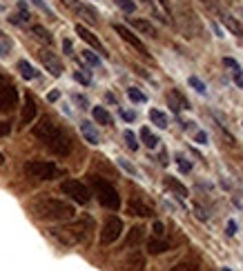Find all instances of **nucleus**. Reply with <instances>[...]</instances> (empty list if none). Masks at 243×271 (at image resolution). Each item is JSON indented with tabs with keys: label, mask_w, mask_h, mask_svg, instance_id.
Listing matches in <instances>:
<instances>
[{
	"label": "nucleus",
	"mask_w": 243,
	"mask_h": 271,
	"mask_svg": "<svg viewBox=\"0 0 243 271\" xmlns=\"http://www.w3.org/2000/svg\"><path fill=\"white\" fill-rule=\"evenodd\" d=\"M34 136H36L51 154L60 155V158L72 154V140H69V136L58 124L51 122L49 118H41L38 124H34Z\"/></svg>",
	"instance_id": "f257e3e1"
},
{
	"label": "nucleus",
	"mask_w": 243,
	"mask_h": 271,
	"mask_svg": "<svg viewBox=\"0 0 243 271\" xmlns=\"http://www.w3.org/2000/svg\"><path fill=\"white\" fill-rule=\"evenodd\" d=\"M92 231H94V220L90 216H83L74 222H67V225L51 227L49 233H51V238H56L65 247H76V244L87 242Z\"/></svg>",
	"instance_id": "f03ea898"
},
{
	"label": "nucleus",
	"mask_w": 243,
	"mask_h": 271,
	"mask_svg": "<svg viewBox=\"0 0 243 271\" xmlns=\"http://www.w3.org/2000/svg\"><path fill=\"white\" fill-rule=\"evenodd\" d=\"M32 211L38 220H69L74 218V204L56 198H41L32 204Z\"/></svg>",
	"instance_id": "7ed1b4c3"
},
{
	"label": "nucleus",
	"mask_w": 243,
	"mask_h": 271,
	"mask_svg": "<svg viewBox=\"0 0 243 271\" xmlns=\"http://www.w3.org/2000/svg\"><path fill=\"white\" fill-rule=\"evenodd\" d=\"M90 182H92V189H94L98 202L103 204L105 209L116 211V209L121 207V195H118V191L114 185H109V182L100 176H90Z\"/></svg>",
	"instance_id": "20e7f679"
},
{
	"label": "nucleus",
	"mask_w": 243,
	"mask_h": 271,
	"mask_svg": "<svg viewBox=\"0 0 243 271\" xmlns=\"http://www.w3.org/2000/svg\"><path fill=\"white\" fill-rule=\"evenodd\" d=\"M25 173L32 178H38V180H54L58 178L60 173V167L49 160H27L25 162Z\"/></svg>",
	"instance_id": "39448f33"
},
{
	"label": "nucleus",
	"mask_w": 243,
	"mask_h": 271,
	"mask_svg": "<svg viewBox=\"0 0 243 271\" xmlns=\"http://www.w3.org/2000/svg\"><path fill=\"white\" fill-rule=\"evenodd\" d=\"M16 105H18V91L5 76L0 74V111L9 114V111L16 109Z\"/></svg>",
	"instance_id": "423d86ee"
},
{
	"label": "nucleus",
	"mask_w": 243,
	"mask_h": 271,
	"mask_svg": "<svg viewBox=\"0 0 243 271\" xmlns=\"http://www.w3.org/2000/svg\"><path fill=\"white\" fill-rule=\"evenodd\" d=\"M60 191H63L65 195H69V198L78 204H87L90 202V195H92L90 189H87L81 180H65L63 185H60Z\"/></svg>",
	"instance_id": "0eeeda50"
},
{
	"label": "nucleus",
	"mask_w": 243,
	"mask_h": 271,
	"mask_svg": "<svg viewBox=\"0 0 243 271\" xmlns=\"http://www.w3.org/2000/svg\"><path fill=\"white\" fill-rule=\"evenodd\" d=\"M121 233H123V220L116 216H109L103 225V231H100V244L107 247V244L116 242L121 238Z\"/></svg>",
	"instance_id": "6e6552de"
},
{
	"label": "nucleus",
	"mask_w": 243,
	"mask_h": 271,
	"mask_svg": "<svg viewBox=\"0 0 243 271\" xmlns=\"http://www.w3.org/2000/svg\"><path fill=\"white\" fill-rule=\"evenodd\" d=\"M60 2H63L67 9H72V11L76 13L78 18H83L85 22H90V25L98 22V13H96V9L90 7V4L81 2V0H60Z\"/></svg>",
	"instance_id": "1a4fd4ad"
},
{
	"label": "nucleus",
	"mask_w": 243,
	"mask_h": 271,
	"mask_svg": "<svg viewBox=\"0 0 243 271\" xmlns=\"http://www.w3.org/2000/svg\"><path fill=\"white\" fill-rule=\"evenodd\" d=\"M38 58H41V62L45 65V69L49 71L54 78L63 76V62L56 58V53H51L49 49H41V51H38Z\"/></svg>",
	"instance_id": "9d476101"
},
{
	"label": "nucleus",
	"mask_w": 243,
	"mask_h": 271,
	"mask_svg": "<svg viewBox=\"0 0 243 271\" xmlns=\"http://www.w3.org/2000/svg\"><path fill=\"white\" fill-rule=\"evenodd\" d=\"M114 31H116V34L121 36V38L125 40L127 44H132V47H134L139 53H143V56H149V53H147V47H145V44L141 42V38H139V36H134V34H132V31L127 29L125 25H114Z\"/></svg>",
	"instance_id": "9b49d317"
},
{
	"label": "nucleus",
	"mask_w": 243,
	"mask_h": 271,
	"mask_svg": "<svg viewBox=\"0 0 243 271\" xmlns=\"http://www.w3.org/2000/svg\"><path fill=\"white\" fill-rule=\"evenodd\" d=\"M76 34L81 36V38L85 40L87 44H92V49H96V51H98V53H103V56H107V49L103 47V42H100V40L96 38V36L92 34V31L87 29L85 25H76Z\"/></svg>",
	"instance_id": "f8f14e48"
},
{
	"label": "nucleus",
	"mask_w": 243,
	"mask_h": 271,
	"mask_svg": "<svg viewBox=\"0 0 243 271\" xmlns=\"http://www.w3.org/2000/svg\"><path fill=\"white\" fill-rule=\"evenodd\" d=\"M34 118H36V102H34V98L25 96V107H23V116H20V124H32Z\"/></svg>",
	"instance_id": "ddd939ff"
},
{
	"label": "nucleus",
	"mask_w": 243,
	"mask_h": 271,
	"mask_svg": "<svg viewBox=\"0 0 243 271\" xmlns=\"http://www.w3.org/2000/svg\"><path fill=\"white\" fill-rule=\"evenodd\" d=\"M130 25L134 27V29H139L141 34L149 36V38H156V36H158V31L154 29V25H152V22L143 20V18H130Z\"/></svg>",
	"instance_id": "4468645a"
},
{
	"label": "nucleus",
	"mask_w": 243,
	"mask_h": 271,
	"mask_svg": "<svg viewBox=\"0 0 243 271\" xmlns=\"http://www.w3.org/2000/svg\"><path fill=\"white\" fill-rule=\"evenodd\" d=\"M125 271H143V267H145V258H143V253H139V251H132L130 256L125 258Z\"/></svg>",
	"instance_id": "2eb2a0df"
},
{
	"label": "nucleus",
	"mask_w": 243,
	"mask_h": 271,
	"mask_svg": "<svg viewBox=\"0 0 243 271\" xmlns=\"http://www.w3.org/2000/svg\"><path fill=\"white\" fill-rule=\"evenodd\" d=\"M127 209H130V213H134V216H141V218H149L152 216V207H147L145 202H141L139 198H132L130 204H127Z\"/></svg>",
	"instance_id": "dca6fc26"
},
{
	"label": "nucleus",
	"mask_w": 243,
	"mask_h": 271,
	"mask_svg": "<svg viewBox=\"0 0 243 271\" xmlns=\"http://www.w3.org/2000/svg\"><path fill=\"white\" fill-rule=\"evenodd\" d=\"M81 133H83V138H85L90 145H98V142H100L98 131H96L94 124L87 122V120H83V122H81Z\"/></svg>",
	"instance_id": "f3484780"
},
{
	"label": "nucleus",
	"mask_w": 243,
	"mask_h": 271,
	"mask_svg": "<svg viewBox=\"0 0 243 271\" xmlns=\"http://www.w3.org/2000/svg\"><path fill=\"white\" fill-rule=\"evenodd\" d=\"M163 185H165L167 189H172V191H174V194L179 195V198H188V187H185V185H181V182L176 180V178L167 176L165 180H163Z\"/></svg>",
	"instance_id": "a211bd4d"
},
{
	"label": "nucleus",
	"mask_w": 243,
	"mask_h": 271,
	"mask_svg": "<svg viewBox=\"0 0 243 271\" xmlns=\"http://www.w3.org/2000/svg\"><path fill=\"white\" fill-rule=\"evenodd\" d=\"M147 251L154 253V256L165 253V251H170V242H165V240H161V238H149L147 240Z\"/></svg>",
	"instance_id": "6ab92c4d"
},
{
	"label": "nucleus",
	"mask_w": 243,
	"mask_h": 271,
	"mask_svg": "<svg viewBox=\"0 0 243 271\" xmlns=\"http://www.w3.org/2000/svg\"><path fill=\"white\" fill-rule=\"evenodd\" d=\"M92 116H94V120L98 124L112 127V116H109V111L105 109V107H94V109H92Z\"/></svg>",
	"instance_id": "aec40b11"
},
{
	"label": "nucleus",
	"mask_w": 243,
	"mask_h": 271,
	"mask_svg": "<svg viewBox=\"0 0 243 271\" xmlns=\"http://www.w3.org/2000/svg\"><path fill=\"white\" fill-rule=\"evenodd\" d=\"M143 238H145L143 227H132L130 235H127V240H125V247H136V244H141V240Z\"/></svg>",
	"instance_id": "412c9836"
},
{
	"label": "nucleus",
	"mask_w": 243,
	"mask_h": 271,
	"mask_svg": "<svg viewBox=\"0 0 243 271\" xmlns=\"http://www.w3.org/2000/svg\"><path fill=\"white\" fill-rule=\"evenodd\" d=\"M18 71H20V76H23L25 80H36L38 78V71L34 69L27 60H18Z\"/></svg>",
	"instance_id": "4be33fe9"
},
{
	"label": "nucleus",
	"mask_w": 243,
	"mask_h": 271,
	"mask_svg": "<svg viewBox=\"0 0 243 271\" xmlns=\"http://www.w3.org/2000/svg\"><path fill=\"white\" fill-rule=\"evenodd\" d=\"M167 102H170L172 111H179V109H183V107H185V109H190V102L185 100V98H181L176 91H172L170 96H167Z\"/></svg>",
	"instance_id": "5701e85b"
},
{
	"label": "nucleus",
	"mask_w": 243,
	"mask_h": 271,
	"mask_svg": "<svg viewBox=\"0 0 243 271\" xmlns=\"http://www.w3.org/2000/svg\"><path fill=\"white\" fill-rule=\"evenodd\" d=\"M221 20H223L225 25H228V29L232 31L234 36H239V38H241V36H243V29H241V25H239V22L234 20V18L230 16V13H223V16H221Z\"/></svg>",
	"instance_id": "b1692460"
},
{
	"label": "nucleus",
	"mask_w": 243,
	"mask_h": 271,
	"mask_svg": "<svg viewBox=\"0 0 243 271\" xmlns=\"http://www.w3.org/2000/svg\"><path fill=\"white\" fill-rule=\"evenodd\" d=\"M149 120H152L156 127H161V129L167 127V116L163 114V111H158V109H149Z\"/></svg>",
	"instance_id": "393cba45"
},
{
	"label": "nucleus",
	"mask_w": 243,
	"mask_h": 271,
	"mask_svg": "<svg viewBox=\"0 0 243 271\" xmlns=\"http://www.w3.org/2000/svg\"><path fill=\"white\" fill-rule=\"evenodd\" d=\"M32 31H34V34H36V38H38V40H43V42H45V44H51V42H54V38H51V34L45 29V27H41V25H34V27H32Z\"/></svg>",
	"instance_id": "a878e982"
},
{
	"label": "nucleus",
	"mask_w": 243,
	"mask_h": 271,
	"mask_svg": "<svg viewBox=\"0 0 243 271\" xmlns=\"http://www.w3.org/2000/svg\"><path fill=\"white\" fill-rule=\"evenodd\" d=\"M141 138H143V142H145V147H149V149H154V147L158 145V138L154 136L152 131H149L147 127H143L141 129Z\"/></svg>",
	"instance_id": "bb28decb"
},
{
	"label": "nucleus",
	"mask_w": 243,
	"mask_h": 271,
	"mask_svg": "<svg viewBox=\"0 0 243 271\" xmlns=\"http://www.w3.org/2000/svg\"><path fill=\"white\" fill-rule=\"evenodd\" d=\"M188 82H190V87H192V89H196L198 93H207L205 82H203L201 78H196V76H190V78H188Z\"/></svg>",
	"instance_id": "cd10ccee"
},
{
	"label": "nucleus",
	"mask_w": 243,
	"mask_h": 271,
	"mask_svg": "<svg viewBox=\"0 0 243 271\" xmlns=\"http://www.w3.org/2000/svg\"><path fill=\"white\" fill-rule=\"evenodd\" d=\"M123 138H125L127 147H130V149H132V151H136V149H139V140H136L134 131H130V129H127V131H125V133H123Z\"/></svg>",
	"instance_id": "c85d7f7f"
},
{
	"label": "nucleus",
	"mask_w": 243,
	"mask_h": 271,
	"mask_svg": "<svg viewBox=\"0 0 243 271\" xmlns=\"http://www.w3.org/2000/svg\"><path fill=\"white\" fill-rule=\"evenodd\" d=\"M176 164H179V169H181L183 173H190V171H192V162H190L185 155H181V154L176 155Z\"/></svg>",
	"instance_id": "c756f323"
},
{
	"label": "nucleus",
	"mask_w": 243,
	"mask_h": 271,
	"mask_svg": "<svg viewBox=\"0 0 243 271\" xmlns=\"http://www.w3.org/2000/svg\"><path fill=\"white\" fill-rule=\"evenodd\" d=\"M127 98H130L132 102H145V100H147V98H145V93H141L139 89H134V87L127 89Z\"/></svg>",
	"instance_id": "7c9ffc66"
},
{
	"label": "nucleus",
	"mask_w": 243,
	"mask_h": 271,
	"mask_svg": "<svg viewBox=\"0 0 243 271\" xmlns=\"http://www.w3.org/2000/svg\"><path fill=\"white\" fill-rule=\"evenodd\" d=\"M81 53H83V58H85V60L90 62L92 67H100V58L96 56V53H92L90 49H85V51H81Z\"/></svg>",
	"instance_id": "2f4dec72"
},
{
	"label": "nucleus",
	"mask_w": 243,
	"mask_h": 271,
	"mask_svg": "<svg viewBox=\"0 0 243 271\" xmlns=\"http://www.w3.org/2000/svg\"><path fill=\"white\" fill-rule=\"evenodd\" d=\"M116 4H118V7H121L125 13H134V11H136L134 0H116Z\"/></svg>",
	"instance_id": "473e14b6"
},
{
	"label": "nucleus",
	"mask_w": 243,
	"mask_h": 271,
	"mask_svg": "<svg viewBox=\"0 0 243 271\" xmlns=\"http://www.w3.org/2000/svg\"><path fill=\"white\" fill-rule=\"evenodd\" d=\"M74 80H76V82H81V84H90L92 82V78L85 74V71H74Z\"/></svg>",
	"instance_id": "72a5a7b5"
},
{
	"label": "nucleus",
	"mask_w": 243,
	"mask_h": 271,
	"mask_svg": "<svg viewBox=\"0 0 243 271\" xmlns=\"http://www.w3.org/2000/svg\"><path fill=\"white\" fill-rule=\"evenodd\" d=\"M152 231H154V235H156V238H163V235H165V225L156 220V222L152 225Z\"/></svg>",
	"instance_id": "f704fd0d"
},
{
	"label": "nucleus",
	"mask_w": 243,
	"mask_h": 271,
	"mask_svg": "<svg viewBox=\"0 0 243 271\" xmlns=\"http://www.w3.org/2000/svg\"><path fill=\"white\" fill-rule=\"evenodd\" d=\"M9 131H11V124L7 120H0V138H5Z\"/></svg>",
	"instance_id": "c9c22d12"
},
{
	"label": "nucleus",
	"mask_w": 243,
	"mask_h": 271,
	"mask_svg": "<svg viewBox=\"0 0 243 271\" xmlns=\"http://www.w3.org/2000/svg\"><path fill=\"white\" fill-rule=\"evenodd\" d=\"M223 65H225V67H230L232 71H241L239 62H237V60H232V58H223Z\"/></svg>",
	"instance_id": "e433bc0d"
},
{
	"label": "nucleus",
	"mask_w": 243,
	"mask_h": 271,
	"mask_svg": "<svg viewBox=\"0 0 243 271\" xmlns=\"http://www.w3.org/2000/svg\"><path fill=\"white\" fill-rule=\"evenodd\" d=\"M32 2H34V4H36V7H38V9H41V11H45V13H47V16H51V9H49V7H47V4H45V2H43V0H32Z\"/></svg>",
	"instance_id": "4c0bfd02"
},
{
	"label": "nucleus",
	"mask_w": 243,
	"mask_h": 271,
	"mask_svg": "<svg viewBox=\"0 0 243 271\" xmlns=\"http://www.w3.org/2000/svg\"><path fill=\"white\" fill-rule=\"evenodd\" d=\"M121 116L127 120V122H132V120H136V114L134 111H127V109H121Z\"/></svg>",
	"instance_id": "58836bf2"
},
{
	"label": "nucleus",
	"mask_w": 243,
	"mask_h": 271,
	"mask_svg": "<svg viewBox=\"0 0 243 271\" xmlns=\"http://www.w3.org/2000/svg\"><path fill=\"white\" fill-rule=\"evenodd\" d=\"M63 49H65V53H67V56H74V49H72V40H69V38H65L63 40Z\"/></svg>",
	"instance_id": "ea45409f"
},
{
	"label": "nucleus",
	"mask_w": 243,
	"mask_h": 271,
	"mask_svg": "<svg viewBox=\"0 0 243 271\" xmlns=\"http://www.w3.org/2000/svg\"><path fill=\"white\" fill-rule=\"evenodd\" d=\"M194 140H196L198 145H205V142H207V136H205V131H196V136H194Z\"/></svg>",
	"instance_id": "a19ab883"
},
{
	"label": "nucleus",
	"mask_w": 243,
	"mask_h": 271,
	"mask_svg": "<svg viewBox=\"0 0 243 271\" xmlns=\"http://www.w3.org/2000/svg\"><path fill=\"white\" fill-rule=\"evenodd\" d=\"M74 100H76L78 105H81V109H87V100H85V96H78V93H76V96H74Z\"/></svg>",
	"instance_id": "79ce46f5"
},
{
	"label": "nucleus",
	"mask_w": 243,
	"mask_h": 271,
	"mask_svg": "<svg viewBox=\"0 0 243 271\" xmlns=\"http://www.w3.org/2000/svg\"><path fill=\"white\" fill-rule=\"evenodd\" d=\"M118 162H121V167H123V169H127V171H130V173H136V169L132 167V164L127 162V160H123V158H121V160H118Z\"/></svg>",
	"instance_id": "37998d69"
},
{
	"label": "nucleus",
	"mask_w": 243,
	"mask_h": 271,
	"mask_svg": "<svg viewBox=\"0 0 243 271\" xmlns=\"http://www.w3.org/2000/svg\"><path fill=\"white\" fill-rule=\"evenodd\" d=\"M234 233H237V222L230 220L228 222V235H234Z\"/></svg>",
	"instance_id": "c03bdc74"
},
{
	"label": "nucleus",
	"mask_w": 243,
	"mask_h": 271,
	"mask_svg": "<svg viewBox=\"0 0 243 271\" xmlns=\"http://www.w3.org/2000/svg\"><path fill=\"white\" fill-rule=\"evenodd\" d=\"M234 82H237L239 87H243V74L241 71H234Z\"/></svg>",
	"instance_id": "a18cd8bd"
},
{
	"label": "nucleus",
	"mask_w": 243,
	"mask_h": 271,
	"mask_svg": "<svg viewBox=\"0 0 243 271\" xmlns=\"http://www.w3.org/2000/svg\"><path fill=\"white\" fill-rule=\"evenodd\" d=\"M7 51H9V44H0V56H7Z\"/></svg>",
	"instance_id": "49530a36"
},
{
	"label": "nucleus",
	"mask_w": 243,
	"mask_h": 271,
	"mask_svg": "<svg viewBox=\"0 0 243 271\" xmlns=\"http://www.w3.org/2000/svg\"><path fill=\"white\" fill-rule=\"evenodd\" d=\"M58 96H60L58 91H51V93H49V96H47V98H49V102H54V100H58Z\"/></svg>",
	"instance_id": "de8ad7c7"
},
{
	"label": "nucleus",
	"mask_w": 243,
	"mask_h": 271,
	"mask_svg": "<svg viewBox=\"0 0 243 271\" xmlns=\"http://www.w3.org/2000/svg\"><path fill=\"white\" fill-rule=\"evenodd\" d=\"M212 27H214V34L219 36V38H223V31H221V27L219 25H212Z\"/></svg>",
	"instance_id": "09e8293b"
},
{
	"label": "nucleus",
	"mask_w": 243,
	"mask_h": 271,
	"mask_svg": "<svg viewBox=\"0 0 243 271\" xmlns=\"http://www.w3.org/2000/svg\"><path fill=\"white\" fill-rule=\"evenodd\" d=\"M2 162H5V155L0 154V167H2Z\"/></svg>",
	"instance_id": "8fccbe9b"
},
{
	"label": "nucleus",
	"mask_w": 243,
	"mask_h": 271,
	"mask_svg": "<svg viewBox=\"0 0 243 271\" xmlns=\"http://www.w3.org/2000/svg\"><path fill=\"white\" fill-rule=\"evenodd\" d=\"M158 2H161V4H163V7H165V2H167V0H158Z\"/></svg>",
	"instance_id": "3c124183"
},
{
	"label": "nucleus",
	"mask_w": 243,
	"mask_h": 271,
	"mask_svg": "<svg viewBox=\"0 0 243 271\" xmlns=\"http://www.w3.org/2000/svg\"><path fill=\"white\" fill-rule=\"evenodd\" d=\"M0 38H2V31H0Z\"/></svg>",
	"instance_id": "603ef678"
},
{
	"label": "nucleus",
	"mask_w": 243,
	"mask_h": 271,
	"mask_svg": "<svg viewBox=\"0 0 243 271\" xmlns=\"http://www.w3.org/2000/svg\"><path fill=\"white\" fill-rule=\"evenodd\" d=\"M223 271H230V269H223Z\"/></svg>",
	"instance_id": "864d4df0"
},
{
	"label": "nucleus",
	"mask_w": 243,
	"mask_h": 271,
	"mask_svg": "<svg viewBox=\"0 0 243 271\" xmlns=\"http://www.w3.org/2000/svg\"><path fill=\"white\" fill-rule=\"evenodd\" d=\"M194 271H196V269H194Z\"/></svg>",
	"instance_id": "5fc2aeb1"
}]
</instances>
